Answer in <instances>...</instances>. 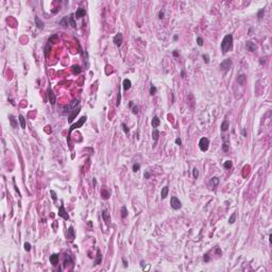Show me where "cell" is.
I'll use <instances>...</instances> for the list:
<instances>
[{
    "label": "cell",
    "instance_id": "cell-35",
    "mask_svg": "<svg viewBox=\"0 0 272 272\" xmlns=\"http://www.w3.org/2000/svg\"><path fill=\"white\" fill-rule=\"evenodd\" d=\"M235 219H236V213H233V214L231 215V217L229 218V223H234L235 222Z\"/></svg>",
    "mask_w": 272,
    "mask_h": 272
},
{
    "label": "cell",
    "instance_id": "cell-28",
    "mask_svg": "<svg viewBox=\"0 0 272 272\" xmlns=\"http://www.w3.org/2000/svg\"><path fill=\"white\" fill-rule=\"evenodd\" d=\"M10 123H11L12 128H17V119H15V117L14 116H10Z\"/></svg>",
    "mask_w": 272,
    "mask_h": 272
},
{
    "label": "cell",
    "instance_id": "cell-37",
    "mask_svg": "<svg viewBox=\"0 0 272 272\" xmlns=\"http://www.w3.org/2000/svg\"><path fill=\"white\" fill-rule=\"evenodd\" d=\"M192 175H194L195 179H198V177H199V170H198L197 168H194V169H192Z\"/></svg>",
    "mask_w": 272,
    "mask_h": 272
},
{
    "label": "cell",
    "instance_id": "cell-50",
    "mask_svg": "<svg viewBox=\"0 0 272 272\" xmlns=\"http://www.w3.org/2000/svg\"><path fill=\"white\" fill-rule=\"evenodd\" d=\"M203 259H204V261H209V256H208V254H205L204 257H203Z\"/></svg>",
    "mask_w": 272,
    "mask_h": 272
},
{
    "label": "cell",
    "instance_id": "cell-8",
    "mask_svg": "<svg viewBox=\"0 0 272 272\" xmlns=\"http://www.w3.org/2000/svg\"><path fill=\"white\" fill-rule=\"evenodd\" d=\"M47 93H48L49 102H50L52 105H54V104H55V101H56V97H55V95L53 94V91H52V89H51V87H48V90H47Z\"/></svg>",
    "mask_w": 272,
    "mask_h": 272
},
{
    "label": "cell",
    "instance_id": "cell-14",
    "mask_svg": "<svg viewBox=\"0 0 272 272\" xmlns=\"http://www.w3.org/2000/svg\"><path fill=\"white\" fill-rule=\"evenodd\" d=\"M86 15V11L84 9H82V8H80V9H78L77 10V12L75 13V17L77 19H80L81 17H83V16H85Z\"/></svg>",
    "mask_w": 272,
    "mask_h": 272
},
{
    "label": "cell",
    "instance_id": "cell-44",
    "mask_svg": "<svg viewBox=\"0 0 272 272\" xmlns=\"http://www.w3.org/2000/svg\"><path fill=\"white\" fill-rule=\"evenodd\" d=\"M50 195H51V197H52L53 201H56V199H58V197H56V194H55V191H54V190H50Z\"/></svg>",
    "mask_w": 272,
    "mask_h": 272
},
{
    "label": "cell",
    "instance_id": "cell-57",
    "mask_svg": "<svg viewBox=\"0 0 272 272\" xmlns=\"http://www.w3.org/2000/svg\"><path fill=\"white\" fill-rule=\"evenodd\" d=\"M93 184H94V187L96 186V184H97V181H96V179L94 177V180H93Z\"/></svg>",
    "mask_w": 272,
    "mask_h": 272
},
{
    "label": "cell",
    "instance_id": "cell-40",
    "mask_svg": "<svg viewBox=\"0 0 272 272\" xmlns=\"http://www.w3.org/2000/svg\"><path fill=\"white\" fill-rule=\"evenodd\" d=\"M24 250H26L27 252H29L31 250V244L29 243V242H24Z\"/></svg>",
    "mask_w": 272,
    "mask_h": 272
},
{
    "label": "cell",
    "instance_id": "cell-45",
    "mask_svg": "<svg viewBox=\"0 0 272 272\" xmlns=\"http://www.w3.org/2000/svg\"><path fill=\"white\" fill-rule=\"evenodd\" d=\"M122 130H123V132H124L125 134H129V128L127 127L125 123H122Z\"/></svg>",
    "mask_w": 272,
    "mask_h": 272
},
{
    "label": "cell",
    "instance_id": "cell-11",
    "mask_svg": "<svg viewBox=\"0 0 272 272\" xmlns=\"http://www.w3.org/2000/svg\"><path fill=\"white\" fill-rule=\"evenodd\" d=\"M102 218L105 221V223L107 224V225H110V223H111V215H110V213H108L107 209H103V211H102Z\"/></svg>",
    "mask_w": 272,
    "mask_h": 272
},
{
    "label": "cell",
    "instance_id": "cell-15",
    "mask_svg": "<svg viewBox=\"0 0 272 272\" xmlns=\"http://www.w3.org/2000/svg\"><path fill=\"white\" fill-rule=\"evenodd\" d=\"M69 24H70V23H69V17L68 16H65V17H63V18L61 19L60 20V26H62V27H68Z\"/></svg>",
    "mask_w": 272,
    "mask_h": 272
},
{
    "label": "cell",
    "instance_id": "cell-36",
    "mask_svg": "<svg viewBox=\"0 0 272 272\" xmlns=\"http://www.w3.org/2000/svg\"><path fill=\"white\" fill-rule=\"evenodd\" d=\"M49 43H58V35H52L51 37H49Z\"/></svg>",
    "mask_w": 272,
    "mask_h": 272
},
{
    "label": "cell",
    "instance_id": "cell-25",
    "mask_svg": "<svg viewBox=\"0 0 272 272\" xmlns=\"http://www.w3.org/2000/svg\"><path fill=\"white\" fill-rule=\"evenodd\" d=\"M71 69H72V72L75 73V75H79V73H81V71H82V68H81L79 65H73L72 67H71Z\"/></svg>",
    "mask_w": 272,
    "mask_h": 272
},
{
    "label": "cell",
    "instance_id": "cell-59",
    "mask_svg": "<svg viewBox=\"0 0 272 272\" xmlns=\"http://www.w3.org/2000/svg\"><path fill=\"white\" fill-rule=\"evenodd\" d=\"M144 265H145V261H144V260H142V263H140V266H142V267H144Z\"/></svg>",
    "mask_w": 272,
    "mask_h": 272
},
{
    "label": "cell",
    "instance_id": "cell-22",
    "mask_svg": "<svg viewBox=\"0 0 272 272\" xmlns=\"http://www.w3.org/2000/svg\"><path fill=\"white\" fill-rule=\"evenodd\" d=\"M68 238L71 241L75 239V231H73V226H69L68 229Z\"/></svg>",
    "mask_w": 272,
    "mask_h": 272
},
{
    "label": "cell",
    "instance_id": "cell-18",
    "mask_svg": "<svg viewBox=\"0 0 272 272\" xmlns=\"http://www.w3.org/2000/svg\"><path fill=\"white\" fill-rule=\"evenodd\" d=\"M72 259H71V257L69 254H65V260H64V268H66V267H68V265L72 264Z\"/></svg>",
    "mask_w": 272,
    "mask_h": 272
},
{
    "label": "cell",
    "instance_id": "cell-17",
    "mask_svg": "<svg viewBox=\"0 0 272 272\" xmlns=\"http://www.w3.org/2000/svg\"><path fill=\"white\" fill-rule=\"evenodd\" d=\"M168 191H169V187H168V186L163 187L162 191H160V198H162L163 200L166 199V198H167V196H168Z\"/></svg>",
    "mask_w": 272,
    "mask_h": 272
},
{
    "label": "cell",
    "instance_id": "cell-9",
    "mask_svg": "<svg viewBox=\"0 0 272 272\" xmlns=\"http://www.w3.org/2000/svg\"><path fill=\"white\" fill-rule=\"evenodd\" d=\"M59 216L62 217V218L65 219V220H69V215H68V213L65 211L64 205H61L60 208H59Z\"/></svg>",
    "mask_w": 272,
    "mask_h": 272
},
{
    "label": "cell",
    "instance_id": "cell-3",
    "mask_svg": "<svg viewBox=\"0 0 272 272\" xmlns=\"http://www.w3.org/2000/svg\"><path fill=\"white\" fill-rule=\"evenodd\" d=\"M86 119H87V118H86V116H83V117H81L80 119H79L78 121H77L76 123H73V124H71V127L69 128V132H68V134L70 135L71 133H72V131H73V130H76V129H79V128H81V127H82V125L84 124V123H85Z\"/></svg>",
    "mask_w": 272,
    "mask_h": 272
},
{
    "label": "cell",
    "instance_id": "cell-13",
    "mask_svg": "<svg viewBox=\"0 0 272 272\" xmlns=\"http://www.w3.org/2000/svg\"><path fill=\"white\" fill-rule=\"evenodd\" d=\"M49 260H50V264L52 265V266L55 267L56 265L59 264V254L56 253H53L52 255L50 256V258H49Z\"/></svg>",
    "mask_w": 272,
    "mask_h": 272
},
{
    "label": "cell",
    "instance_id": "cell-46",
    "mask_svg": "<svg viewBox=\"0 0 272 272\" xmlns=\"http://www.w3.org/2000/svg\"><path fill=\"white\" fill-rule=\"evenodd\" d=\"M197 44L199 45L200 47L203 46V39H202V37H198L197 38Z\"/></svg>",
    "mask_w": 272,
    "mask_h": 272
},
{
    "label": "cell",
    "instance_id": "cell-38",
    "mask_svg": "<svg viewBox=\"0 0 272 272\" xmlns=\"http://www.w3.org/2000/svg\"><path fill=\"white\" fill-rule=\"evenodd\" d=\"M120 101H121V93H120V89H118V95H117V102H116V105L119 106L120 104Z\"/></svg>",
    "mask_w": 272,
    "mask_h": 272
},
{
    "label": "cell",
    "instance_id": "cell-34",
    "mask_svg": "<svg viewBox=\"0 0 272 272\" xmlns=\"http://www.w3.org/2000/svg\"><path fill=\"white\" fill-rule=\"evenodd\" d=\"M156 87H155L153 84H151V86H150V95L151 96H153V95H155L156 94Z\"/></svg>",
    "mask_w": 272,
    "mask_h": 272
},
{
    "label": "cell",
    "instance_id": "cell-49",
    "mask_svg": "<svg viewBox=\"0 0 272 272\" xmlns=\"http://www.w3.org/2000/svg\"><path fill=\"white\" fill-rule=\"evenodd\" d=\"M144 177H145V179H149V177H150V172H149V171H146L145 174H144Z\"/></svg>",
    "mask_w": 272,
    "mask_h": 272
},
{
    "label": "cell",
    "instance_id": "cell-58",
    "mask_svg": "<svg viewBox=\"0 0 272 272\" xmlns=\"http://www.w3.org/2000/svg\"><path fill=\"white\" fill-rule=\"evenodd\" d=\"M181 76H182V78H184V77H185V72H184V71H182V73H181Z\"/></svg>",
    "mask_w": 272,
    "mask_h": 272
},
{
    "label": "cell",
    "instance_id": "cell-10",
    "mask_svg": "<svg viewBox=\"0 0 272 272\" xmlns=\"http://www.w3.org/2000/svg\"><path fill=\"white\" fill-rule=\"evenodd\" d=\"M122 41H123V36H122V34H121L120 32L116 34L115 37H114V39H113L114 44H115V45L117 46V47H120V46H121V44H122Z\"/></svg>",
    "mask_w": 272,
    "mask_h": 272
},
{
    "label": "cell",
    "instance_id": "cell-26",
    "mask_svg": "<svg viewBox=\"0 0 272 272\" xmlns=\"http://www.w3.org/2000/svg\"><path fill=\"white\" fill-rule=\"evenodd\" d=\"M75 14H70L69 15V23H70V26L72 27V28H77V24L75 23Z\"/></svg>",
    "mask_w": 272,
    "mask_h": 272
},
{
    "label": "cell",
    "instance_id": "cell-33",
    "mask_svg": "<svg viewBox=\"0 0 272 272\" xmlns=\"http://www.w3.org/2000/svg\"><path fill=\"white\" fill-rule=\"evenodd\" d=\"M101 196H102L103 199L106 200V199H108V198H110V192L103 189V190H101Z\"/></svg>",
    "mask_w": 272,
    "mask_h": 272
},
{
    "label": "cell",
    "instance_id": "cell-56",
    "mask_svg": "<svg viewBox=\"0 0 272 272\" xmlns=\"http://www.w3.org/2000/svg\"><path fill=\"white\" fill-rule=\"evenodd\" d=\"M173 55L175 56V58H177V56H179V52H177V50H174V51H173Z\"/></svg>",
    "mask_w": 272,
    "mask_h": 272
},
{
    "label": "cell",
    "instance_id": "cell-20",
    "mask_svg": "<svg viewBox=\"0 0 272 272\" xmlns=\"http://www.w3.org/2000/svg\"><path fill=\"white\" fill-rule=\"evenodd\" d=\"M122 85H123V89H124V90H128V89H130V88H131V85H132V83H131V81L129 80V79H124V80H123Z\"/></svg>",
    "mask_w": 272,
    "mask_h": 272
},
{
    "label": "cell",
    "instance_id": "cell-4",
    "mask_svg": "<svg viewBox=\"0 0 272 272\" xmlns=\"http://www.w3.org/2000/svg\"><path fill=\"white\" fill-rule=\"evenodd\" d=\"M209 147V140L206 137H202L199 142V148L201 151H207Z\"/></svg>",
    "mask_w": 272,
    "mask_h": 272
},
{
    "label": "cell",
    "instance_id": "cell-39",
    "mask_svg": "<svg viewBox=\"0 0 272 272\" xmlns=\"http://www.w3.org/2000/svg\"><path fill=\"white\" fill-rule=\"evenodd\" d=\"M139 169H140V165L138 164V163H135V164L133 165V171H134V172H137Z\"/></svg>",
    "mask_w": 272,
    "mask_h": 272
},
{
    "label": "cell",
    "instance_id": "cell-29",
    "mask_svg": "<svg viewBox=\"0 0 272 272\" xmlns=\"http://www.w3.org/2000/svg\"><path fill=\"white\" fill-rule=\"evenodd\" d=\"M219 182H220V180H219V177H214L212 179V181H211V183H212V185H213V187H214V188L218 186Z\"/></svg>",
    "mask_w": 272,
    "mask_h": 272
},
{
    "label": "cell",
    "instance_id": "cell-53",
    "mask_svg": "<svg viewBox=\"0 0 272 272\" xmlns=\"http://www.w3.org/2000/svg\"><path fill=\"white\" fill-rule=\"evenodd\" d=\"M216 253L218 254V255H221V254H222V251H221V250H220V249L218 248V247H217V248H216Z\"/></svg>",
    "mask_w": 272,
    "mask_h": 272
},
{
    "label": "cell",
    "instance_id": "cell-1",
    "mask_svg": "<svg viewBox=\"0 0 272 272\" xmlns=\"http://www.w3.org/2000/svg\"><path fill=\"white\" fill-rule=\"evenodd\" d=\"M233 47V35L232 34H226L224 38L222 39L221 43V50L223 53L229 52Z\"/></svg>",
    "mask_w": 272,
    "mask_h": 272
},
{
    "label": "cell",
    "instance_id": "cell-55",
    "mask_svg": "<svg viewBox=\"0 0 272 272\" xmlns=\"http://www.w3.org/2000/svg\"><path fill=\"white\" fill-rule=\"evenodd\" d=\"M45 50H46V51H45V53H46V54H48V52H49V50H50V46H49V45H48V46H47V47H46V49H45Z\"/></svg>",
    "mask_w": 272,
    "mask_h": 272
},
{
    "label": "cell",
    "instance_id": "cell-32",
    "mask_svg": "<svg viewBox=\"0 0 272 272\" xmlns=\"http://www.w3.org/2000/svg\"><path fill=\"white\" fill-rule=\"evenodd\" d=\"M232 166H233L232 160H226V162H224V164H223V167L225 168V169H231Z\"/></svg>",
    "mask_w": 272,
    "mask_h": 272
},
{
    "label": "cell",
    "instance_id": "cell-24",
    "mask_svg": "<svg viewBox=\"0 0 272 272\" xmlns=\"http://www.w3.org/2000/svg\"><path fill=\"white\" fill-rule=\"evenodd\" d=\"M159 136H160V132H159V130H157L156 128L155 129H153V133H152V138H153V140H154L155 142L159 140Z\"/></svg>",
    "mask_w": 272,
    "mask_h": 272
},
{
    "label": "cell",
    "instance_id": "cell-43",
    "mask_svg": "<svg viewBox=\"0 0 272 272\" xmlns=\"http://www.w3.org/2000/svg\"><path fill=\"white\" fill-rule=\"evenodd\" d=\"M229 147H230V145L227 144V142H223V145H222V150H223L224 152H226L227 150H229Z\"/></svg>",
    "mask_w": 272,
    "mask_h": 272
},
{
    "label": "cell",
    "instance_id": "cell-42",
    "mask_svg": "<svg viewBox=\"0 0 272 272\" xmlns=\"http://www.w3.org/2000/svg\"><path fill=\"white\" fill-rule=\"evenodd\" d=\"M202 58H203V60H204V62H205L206 64L209 63V55H208V54H203V55H202Z\"/></svg>",
    "mask_w": 272,
    "mask_h": 272
},
{
    "label": "cell",
    "instance_id": "cell-12",
    "mask_svg": "<svg viewBox=\"0 0 272 272\" xmlns=\"http://www.w3.org/2000/svg\"><path fill=\"white\" fill-rule=\"evenodd\" d=\"M246 47H247V50L250 51V52H254V51L256 50V48H257L256 45H255V43H253V41H247Z\"/></svg>",
    "mask_w": 272,
    "mask_h": 272
},
{
    "label": "cell",
    "instance_id": "cell-30",
    "mask_svg": "<svg viewBox=\"0 0 272 272\" xmlns=\"http://www.w3.org/2000/svg\"><path fill=\"white\" fill-rule=\"evenodd\" d=\"M18 119H19V122H20V125L23 129H26V119L23 115H19L18 116Z\"/></svg>",
    "mask_w": 272,
    "mask_h": 272
},
{
    "label": "cell",
    "instance_id": "cell-54",
    "mask_svg": "<svg viewBox=\"0 0 272 272\" xmlns=\"http://www.w3.org/2000/svg\"><path fill=\"white\" fill-rule=\"evenodd\" d=\"M241 133H242V136H243V137H247V130L246 129H243Z\"/></svg>",
    "mask_w": 272,
    "mask_h": 272
},
{
    "label": "cell",
    "instance_id": "cell-5",
    "mask_svg": "<svg viewBox=\"0 0 272 272\" xmlns=\"http://www.w3.org/2000/svg\"><path fill=\"white\" fill-rule=\"evenodd\" d=\"M232 64H233V62H232L231 59H226V60L221 62V64H220V69H221L222 71H227L232 67Z\"/></svg>",
    "mask_w": 272,
    "mask_h": 272
},
{
    "label": "cell",
    "instance_id": "cell-51",
    "mask_svg": "<svg viewBox=\"0 0 272 272\" xmlns=\"http://www.w3.org/2000/svg\"><path fill=\"white\" fill-rule=\"evenodd\" d=\"M175 144L179 145V146H181V145H182V140L180 139V138H177V139H175Z\"/></svg>",
    "mask_w": 272,
    "mask_h": 272
},
{
    "label": "cell",
    "instance_id": "cell-21",
    "mask_svg": "<svg viewBox=\"0 0 272 272\" xmlns=\"http://www.w3.org/2000/svg\"><path fill=\"white\" fill-rule=\"evenodd\" d=\"M35 26L37 27L39 30H41V29L44 28V23L41 20V19H39V17H37V16H35Z\"/></svg>",
    "mask_w": 272,
    "mask_h": 272
},
{
    "label": "cell",
    "instance_id": "cell-41",
    "mask_svg": "<svg viewBox=\"0 0 272 272\" xmlns=\"http://www.w3.org/2000/svg\"><path fill=\"white\" fill-rule=\"evenodd\" d=\"M264 14H265V11H264V9H261L260 11L258 12V14H257V17H258V19L260 20L261 18H263V16H264Z\"/></svg>",
    "mask_w": 272,
    "mask_h": 272
},
{
    "label": "cell",
    "instance_id": "cell-23",
    "mask_svg": "<svg viewBox=\"0 0 272 272\" xmlns=\"http://www.w3.org/2000/svg\"><path fill=\"white\" fill-rule=\"evenodd\" d=\"M229 128H230L229 121H227V120H224L223 122L221 123V131H222V132H226V131L229 130Z\"/></svg>",
    "mask_w": 272,
    "mask_h": 272
},
{
    "label": "cell",
    "instance_id": "cell-7",
    "mask_svg": "<svg viewBox=\"0 0 272 272\" xmlns=\"http://www.w3.org/2000/svg\"><path fill=\"white\" fill-rule=\"evenodd\" d=\"M80 111H81V107H80V106H78V107L75 108L72 112L69 114V115H68V122H70V123L72 122L73 119H75V118L77 117V115L80 113Z\"/></svg>",
    "mask_w": 272,
    "mask_h": 272
},
{
    "label": "cell",
    "instance_id": "cell-48",
    "mask_svg": "<svg viewBox=\"0 0 272 272\" xmlns=\"http://www.w3.org/2000/svg\"><path fill=\"white\" fill-rule=\"evenodd\" d=\"M164 15H165L164 11H160V13H159V17H160V19H162V18H164Z\"/></svg>",
    "mask_w": 272,
    "mask_h": 272
},
{
    "label": "cell",
    "instance_id": "cell-6",
    "mask_svg": "<svg viewBox=\"0 0 272 272\" xmlns=\"http://www.w3.org/2000/svg\"><path fill=\"white\" fill-rule=\"evenodd\" d=\"M170 204H171V207L173 209H180L182 207V203L177 197H172L171 200H170Z\"/></svg>",
    "mask_w": 272,
    "mask_h": 272
},
{
    "label": "cell",
    "instance_id": "cell-52",
    "mask_svg": "<svg viewBox=\"0 0 272 272\" xmlns=\"http://www.w3.org/2000/svg\"><path fill=\"white\" fill-rule=\"evenodd\" d=\"M122 263H123V267L127 268V267H128V261L125 260V258H122Z\"/></svg>",
    "mask_w": 272,
    "mask_h": 272
},
{
    "label": "cell",
    "instance_id": "cell-16",
    "mask_svg": "<svg viewBox=\"0 0 272 272\" xmlns=\"http://www.w3.org/2000/svg\"><path fill=\"white\" fill-rule=\"evenodd\" d=\"M237 82H238V84H240V85H244V84L247 83L246 75H239L238 78H237Z\"/></svg>",
    "mask_w": 272,
    "mask_h": 272
},
{
    "label": "cell",
    "instance_id": "cell-19",
    "mask_svg": "<svg viewBox=\"0 0 272 272\" xmlns=\"http://www.w3.org/2000/svg\"><path fill=\"white\" fill-rule=\"evenodd\" d=\"M151 124H152V127L154 129L157 128L160 124V118L157 117V116H154V117H153V119L151 121Z\"/></svg>",
    "mask_w": 272,
    "mask_h": 272
},
{
    "label": "cell",
    "instance_id": "cell-47",
    "mask_svg": "<svg viewBox=\"0 0 272 272\" xmlns=\"http://www.w3.org/2000/svg\"><path fill=\"white\" fill-rule=\"evenodd\" d=\"M132 113L135 114V115H137V114H138V107H137L136 105H134V106L132 107Z\"/></svg>",
    "mask_w": 272,
    "mask_h": 272
},
{
    "label": "cell",
    "instance_id": "cell-31",
    "mask_svg": "<svg viewBox=\"0 0 272 272\" xmlns=\"http://www.w3.org/2000/svg\"><path fill=\"white\" fill-rule=\"evenodd\" d=\"M120 213H121V217H122V218H125V217L128 216V209H127V207H125V206H122V207H121Z\"/></svg>",
    "mask_w": 272,
    "mask_h": 272
},
{
    "label": "cell",
    "instance_id": "cell-2",
    "mask_svg": "<svg viewBox=\"0 0 272 272\" xmlns=\"http://www.w3.org/2000/svg\"><path fill=\"white\" fill-rule=\"evenodd\" d=\"M79 103H80V100H79V99H75L73 101H71L69 104L64 106L63 114H64V115H66V114H68V115H69V114L72 112L75 108H77V105H79Z\"/></svg>",
    "mask_w": 272,
    "mask_h": 272
},
{
    "label": "cell",
    "instance_id": "cell-27",
    "mask_svg": "<svg viewBox=\"0 0 272 272\" xmlns=\"http://www.w3.org/2000/svg\"><path fill=\"white\" fill-rule=\"evenodd\" d=\"M102 260V254H101V251L99 249H97V259H96L95 264L96 265H99Z\"/></svg>",
    "mask_w": 272,
    "mask_h": 272
}]
</instances>
